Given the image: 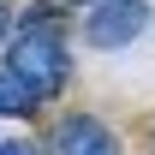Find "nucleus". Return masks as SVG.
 Segmentation results:
<instances>
[{
    "mask_svg": "<svg viewBox=\"0 0 155 155\" xmlns=\"http://www.w3.org/2000/svg\"><path fill=\"white\" fill-rule=\"evenodd\" d=\"M6 72L18 78L36 101H48V96L66 90L72 60H66V42H60V30L48 24V12H30V24L12 36V48H6Z\"/></svg>",
    "mask_w": 155,
    "mask_h": 155,
    "instance_id": "f257e3e1",
    "label": "nucleus"
},
{
    "mask_svg": "<svg viewBox=\"0 0 155 155\" xmlns=\"http://www.w3.org/2000/svg\"><path fill=\"white\" fill-rule=\"evenodd\" d=\"M0 114H12V119L36 114V96H30V90H24V84L6 72V66H0Z\"/></svg>",
    "mask_w": 155,
    "mask_h": 155,
    "instance_id": "20e7f679",
    "label": "nucleus"
},
{
    "mask_svg": "<svg viewBox=\"0 0 155 155\" xmlns=\"http://www.w3.org/2000/svg\"><path fill=\"white\" fill-rule=\"evenodd\" d=\"M54 149H60V155H119V137L107 131L96 114H72V119L54 131Z\"/></svg>",
    "mask_w": 155,
    "mask_h": 155,
    "instance_id": "7ed1b4c3",
    "label": "nucleus"
},
{
    "mask_svg": "<svg viewBox=\"0 0 155 155\" xmlns=\"http://www.w3.org/2000/svg\"><path fill=\"white\" fill-rule=\"evenodd\" d=\"M149 30V0H96L84 12V42L90 48H125Z\"/></svg>",
    "mask_w": 155,
    "mask_h": 155,
    "instance_id": "f03ea898",
    "label": "nucleus"
},
{
    "mask_svg": "<svg viewBox=\"0 0 155 155\" xmlns=\"http://www.w3.org/2000/svg\"><path fill=\"white\" fill-rule=\"evenodd\" d=\"M6 30H12V12H6V6H0V36H6Z\"/></svg>",
    "mask_w": 155,
    "mask_h": 155,
    "instance_id": "423d86ee",
    "label": "nucleus"
},
{
    "mask_svg": "<svg viewBox=\"0 0 155 155\" xmlns=\"http://www.w3.org/2000/svg\"><path fill=\"white\" fill-rule=\"evenodd\" d=\"M0 155H30V149H24V143H0Z\"/></svg>",
    "mask_w": 155,
    "mask_h": 155,
    "instance_id": "39448f33",
    "label": "nucleus"
}]
</instances>
